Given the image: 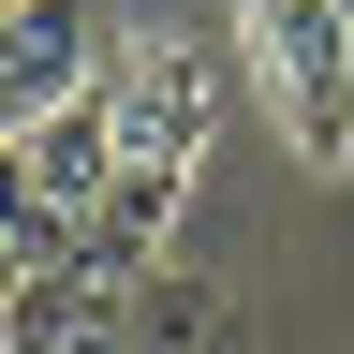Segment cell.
I'll use <instances>...</instances> for the list:
<instances>
[{
	"instance_id": "cell-1",
	"label": "cell",
	"mask_w": 354,
	"mask_h": 354,
	"mask_svg": "<svg viewBox=\"0 0 354 354\" xmlns=\"http://www.w3.org/2000/svg\"><path fill=\"white\" fill-rule=\"evenodd\" d=\"M118 133V207H104V266H148L162 251V221L177 192H192V162H207V133H221V74H207V44H177V30H133L118 44V74L88 88Z\"/></svg>"
},
{
	"instance_id": "cell-2",
	"label": "cell",
	"mask_w": 354,
	"mask_h": 354,
	"mask_svg": "<svg viewBox=\"0 0 354 354\" xmlns=\"http://www.w3.org/2000/svg\"><path fill=\"white\" fill-rule=\"evenodd\" d=\"M236 44L266 74V118L310 177H354V0H236Z\"/></svg>"
},
{
	"instance_id": "cell-3",
	"label": "cell",
	"mask_w": 354,
	"mask_h": 354,
	"mask_svg": "<svg viewBox=\"0 0 354 354\" xmlns=\"http://www.w3.org/2000/svg\"><path fill=\"white\" fill-rule=\"evenodd\" d=\"M118 15L104 0H0V118H59L118 74Z\"/></svg>"
},
{
	"instance_id": "cell-4",
	"label": "cell",
	"mask_w": 354,
	"mask_h": 354,
	"mask_svg": "<svg viewBox=\"0 0 354 354\" xmlns=\"http://www.w3.org/2000/svg\"><path fill=\"white\" fill-rule=\"evenodd\" d=\"M15 354H148L133 266H74L59 295H15Z\"/></svg>"
}]
</instances>
